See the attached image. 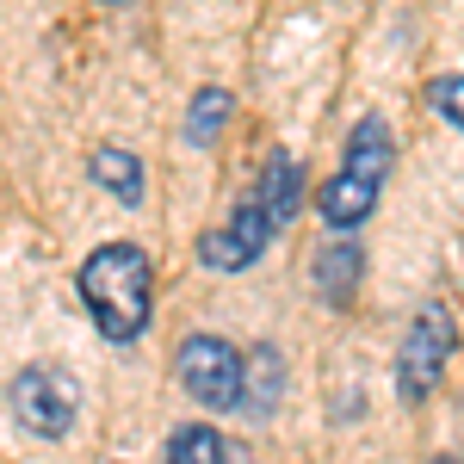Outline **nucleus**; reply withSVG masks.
Returning <instances> with one entry per match:
<instances>
[{
	"label": "nucleus",
	"mask_w": 464,
	"mask_h": 464,
	"mask_svg": "<svg viewBox=\"0 0 464 464\" xmlns=\"http://www.w3.org/2000/svg\"><path fill=\"white\" fill-rule=\"evenodd\" d=\"M74 291H81L93 328L106 334L111 347L143 341L149 310H155V266H149V254L137 248V242H106V248H93L81 260V273H74Z\"/></svg>",
	"instance_id": "nucleus-1"
},
{
	"label": "nucleus",
	"mask_w": 464,
	"mask_h": 464,
	"mask_svg": "<svg viewBox=\"0 0 464 464\" xmlns=\"http://www.w3.org/2000/svg\"><path fill=\"white\" fill-rule=\"evenodd\" d=\"M6 409H13V421L32 433V440H69L81 396H74V378L63 365H25L6 384Z\"/></svg>",
	"instance_id": "nucleus-4"
},
{
	"label": "nucleus",
	"mask_w": 464,
	"mask_h": 464,
	"mask_svg": "<svg viewBox=\"0 0 464 464\" xmlns=\"http://www.w3.org/2000/svg\"><path fill=\"white\" fill-rule=\"evenodd\" d=\"M446 365H452V310L446 304H421L409 334H402V347H396V391H402V402H428L440 391V378H446Z\"/></svg>",
	"instance_id": "nucleus-3"
},
{
	"label": "nucleus",
	"mask_w": 464,
	"mask_h": 464,
	"mask_svg": "<svg viewBox=\"0 0 464 464\" xmlns=\"http://www.w3.org/2000/svg\"><path fill=\"white\" fill-rule=\"evenodd\" d=\"M229 118H236L229 87H198V93H192V106H186V143H192V149H211L217 137L229 130Z\"/></svg>",
	"instance_id": "nucleus-11"
},
{
	"label": "nucleus",
	"mask_w": 464,
	"mask_h": 464,
	"mask_svg": "<svg viewBox=\"0 0 464 464\" xmlns=\"http://www.w3.org/2000/svg\"><path fill=\"white\" fill-rule=\"evenodd\" d=\"M174 378L179 391L198 409H236V378H242V353L223 334H186L174 353Z\"/></svg>",
	"instance_id": "nucleus-5"
},
{
	"label": "nucleus",
	"mask_w": 464,
	"mask_h": 464,
	"mask_svg": "<svg viewBox=\"0 0 464 464\" xmlns=\"http://www.w3.org/2000/svg\"><path fill=\"white\" fill-rule=\"evenodd\" d=\"M87 174H93V186H106L118 205H143V192H149V168L130 155V149H93V161H87Z\"/></svg>",
	"instance_id": "nucleus-10"
},
{
	"label": "nucleus",
	"mask_w": 464,
	"mask_h": 464,
	"mask_svg": "<svg viewBox=\"0 0 464 464\" xmlns=\"http://www.w3.org/2000/svg\"><path fill=\"white\" fill-rule=\"evenodd\" d=\"M285 384H291V365L285 353L273 347V341H260L242 353V378H236V409L248 415V421H266L279 402H285Z\"/></svg>",
	"instance_id": "nucleus-8"
},
{
	"label": "nucleus",
	"mask_w": 464,
	"mask_h": 464,
	"mask_svg": "<svg viewBox=\"0 0 464 464\" xmlns=\"http://www.w3.org/2000/svg\"><path fill=\"white\" fill-rule=\"evenodd\" d=\"M266 248H273V223L260 217L254 192H242V198H236L229 223H217V229H205V236H198V260H205L211 273H248Z\"/></svg>",
	"instance_id": "nucleus-6"
},
{
	"label": "nucleus",
	"mask_w": 464,
	"mask_h": 464,
	"mask_svg": "<svg viewBox=\"0 0 464 464\" xmlns=\"http://www.w3.org/2000/svg\"><path fill=\"white\" fill-rule=\"evenodd\" d=\"M168 464H229V446H223V433L211 421H186L168 440Z\"/></svg>",
	"instance_id": "nucleus-12"
},
{
	"label": "nucleus",
	"mask_w": 464,
	"mask_h": 464,
	"mask_svg": "<svg viewBox=\"0 0 464 464\" xmlns=\"http://www.w3.org/2000/svg\"><path fill=\"white\" fill-rule=\"evenodd\" d=\"M433 464H459V459H452V452H446V459H433Z\"/></svg>",
	"instance_id": "nucleus-14"
},
{
	"label": "nucleus",
	"mask_w": 464,
	"mask_h": 464,
	"mask_svg": "<svg viewBox=\"0 0 464 464\" xmlns=\"http://www.w3.org/2000/svg\"><path fill=\"white\" fill-rule=\"evenodd\" d=\"M100 6H124V0H100Z\"/></svg>",
	"instance_id": "nucleus-15"
},
{
	"label": "nucleus",
	"mask_w": 464,
	"mask_h": 464,
	"mask_svg": "<svg viewBox=\"0 0 464 464\" xmlns=\"http://www.w3.org/2000/svg\"><path fill=\"white\" fill-rule=\"evenodd\" d=\"M248 192H254V205H260V217L273 223V236L291 229L297 211H304V161H297L291 149H273V155L260 161V174H254Z\"/></svg>",
	"instance_id": "nucleus-7"
},
{
	"label": "nucleus",
	"mask_w": 464,
	"mask_h": 464,
	"mask_svg": "<svg viewBox=\"0 0 464 464\" xmlns=\"http://www.w3.org/2000/svg\"><path fill=\"white\" fill-rule=\"evenodd\" d=\"M310 273H316V297H322V304H334V310H341V304H353L359 242H353V236H328V242L316 248V266H310Z\"/></svg>",
	"instance_id": "nucleus-9"
},
{
	"label": "nucleus",
	"mask_w": 464,
	"mask_h": 464,
	"mask_svg": "<svg viewBox=\"0 0 464 464\" xmlns=\"http://www.w3.org/2000/svg\"><path fill=\"white\" fill-rule=\"evenodd\" d=\"M396 168V143H391V124L378 111H365L347 137V155H341V174L322 186V223L334 236H353L365 217L378 211V192L391 186Z\"/></svg>",
	"instance_id": "nucleus-2"
},
{
	"label": "nucleus",
	"mask_w": 464,
	"mask_h": 464,
	"mask_svg": "<svg viewBox=\"0 0 464 464\" xmlns=\"http://www.w3.org/2000/svg\"><path fill=\"white\" fill-rule=\"evenodd\" d=\"M428 106L446 118V130H459L464 124V106H459V74H440V81H428Z\"/></svg>",
	"instance_id": "nucleus-13"
}]
</instances>
